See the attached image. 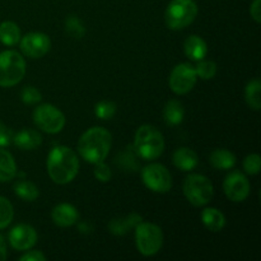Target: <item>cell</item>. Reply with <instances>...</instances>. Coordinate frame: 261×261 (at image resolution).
Returning <instances> with one entry per match:
<instances>
[{
  "mask_svg": "<svg viewBox=\"0 0 261 261\" xmlns=\"http://www.w3.org/2000/svg\"><path fill=\"white\" fill-rule=\"evenodd\" d=\"M47 173L59 185L71 182L78 175L79 160L76 153L65 145L53 148L47 157Z\"/></svg>",
  "mask_w": 261,
  "mask_h": 261,
  "instance_id": "obj_1",
  "label": "cell"
},
{
  "mask_svg": "<svg viewBox=\"0 0 261 261\" xmlns=\"http://www.w3.org/2000/svg\"><path fill=\"white\" fill-rule=\"evenodd\" d=\"M111 144L112 137L109 130L94 126L87 130L81 137L78 142V152L84 161L96 165L106 160Z\"/></svg>",
  "mask_w": 261,
  "mask_h": 261,
  "instance_id": "obj_2",
  "label": "cell"
},
{
  "mask_svg": "<svg viewBox=\"0 0 261 261\" xmlns=\"http://www.w3.org/2000/svg\"><path fill=\"white\" fill-rule=\"evenodd\" d=\"M134 149L143 160H157L165 150L162 133L152 125H142L135 133Z\"/></svg>",
  "mask_w": 261,
  "mask_h": 261,
  "instance_id": "obj_3",
  "label": "cell"
},
{
  "mask_svg": "<svg viewBox=\"0 0 261 261\" xmlns=\"http://www.w3.org/2000/svg\"><path fill=\"white\" fill-rule=\"evenodd\" d=\"M198 10L194 0H171L165 13L166 24L170 30H182L195 20Z\"/></svg>",
  "mask_w": 261,
  "mask_h": 261,
  "instance_id": "obj_4",
  "label": "cell"
},
{
  "mask_svg": "<svg viewBox=\"0 0 261 261\" xmlns=\"http://www.w3.org/2000/svg\"><path fill=\"white\" fill-rule=\"evenodd\" d=\"M25 74V61L19 53L7 50L0 53V87H13Z\"/></svg>",
  "mask_w": 261,
  "mask_h": 261,
  "instance_id": "obj_5",
  "label": "cell"
},
{
  "mask_svg": "<svg viewBox=\"0 0 261 261\" xmlns=\"http://www.w3.org/2000/svg\"><path fill=\"white\" fill-rule=\"evenodd\" d=\"M135 244L140 254L144 256H153L162 249V229L154 223L140 222L135 227Z\"/></svg>",
  "mask_w": 261,
  "mask_h": 261,
  "instance_id": "obj_6",
  "label": "cell"
},
{
  "mask_svg": "<svg viewBox=\"0 0 261 261\" xmlns=\"http://www.w3.org/2000/svg\"><path fill=\"white\" fill-rule=\"evenodd\" d=\"M184 194L194 206H203L212 200L214 194L213 184L206 176L191 173L184 181Z\"/></svg>",
  "mask_w": 261,
  "mask_h": 261,
  "instance_id": "obj_7",
  "label": "cell"
},
{
  "mask_svg": "<svg viewBox=\"0 0 261 261\" xmlns=\"http://www.w3.org/2000/svg\"><path fill=\"white\" fill-rule=\"evenodd\" d=\"M33 122L47 134H58L65 126V116L58 107L45 103L33 111Z\"/></svg>",
  "mask_w": 261,
  "mask_h": 261,
  "instance_id": "obj_8",
  "label": "cell"
},
{
  "mask_svg": "<svg viewBox=\"0 0 261 261\" xmlns=\"http://www.w3.org/2000/svg\"><path fill=\"white\" fill-rule=\"evenodd\" d=\"M142 180L154 193H167L172 188V177L167 168L160 163H150L142 171Z\"/></svg>",
  "mask_w": 261,
  "mask_h": 261,
  "instance_id": "obj_9",
  "label": "cell"
},
{
  "mask_svg": "<svg viewBox=\"0 0 261 261\" xmlns=\"http://www.w3.org/2000/svg\"><path fill=\"white\" fill-rule=\"evenodd\" d=\"M198 75L195 68L188 63L176 65L170 75V88L176 94H186L195 87Z\"/></svg>",
  "mask_w": 261,
  "mask_h": 261,
  "instance_id": "obj_10",
  "label": "cell"
},
{
  "mask_svg": "<svg viewBox=\"0 0 261 261\" xmlns=\"http://www.w3.org/2000/svg\"><path fill=\"white\" fill-rule=\"evenodd\" d=\"M20 41V50L27 58L40 59L51 48V40L42 32L27 33Z\"/></svg>",
  "mask_w": 261,
  "mask_h": 261,
  "instance_id": "obj_11",
  "label": "cell"
},
{
  "mask_svg": "<svg viewBox=\"0 0 261 261\" xmlns=\"http://www.w3.org/2000/svg\"><path fill=\"white\" fill-rule=\"evenodd\" d=\"M223 190L227 198L234 203H241L249 196L250 182L246 176L241 172H231L223 182Z\"/></svg>",
  "mask_w": 261,
  "mask_h": 261,
  "instance_id": "obj_12",
  "label": "cell"
},
{
  "mask_svg": "<svg viewBox=\"0 0 261 261\" xmlns=\"http://www.w3.org/2000/svg\"><path fill=\"white\" fill-rule=\"evenodd\" d=\"M37 242V232L30 224H18L9 232L10 246L18 251H27Z\"/></svg>",
  "mask_w": 261,
  "mask_h": 261,
  "instance_id": "obj_13",
  "label": "cell"
},
{
  "mask_svg": "<svg viewBox=\"0 0 261 261\" xmlns=\"http://www.w3.org/2000/svg\"><path fill=\"white\" fill-rule=\"evenodd\" d=\"M51 218L54 223L59 227H70L75 224L79 219V213L75 206L71 204H58L51 212Z\"/></svg>",
  "mask_w": 261,
  "mask_h": 261,
  "instance_id": "obj_14",
  "label": "cell"
},
{
  "mask_svg": "<svg viewBox=\"0 0 261 261\" xmlns=\"http://www.w3.org/2000/svg\"><path fill=\"white\" fill-rule=\"evenodd\" d=\"M184 51L189 59L194 61H200L208 54V46L200 36L191 35L184 42Z\"/></svg>",
  "mask_w": 261,
  "mask_h": 261,
  "instance_id": "obj_15",
  "label": "cell"
},
{
  "mask_svg": "<svg viewBox=\"0 0 261 261\" xmlns=\"http://www.w3.org/2000/svg\"><path fill=\"white\" fill-rule=\"evenodd\" d=\"M13 142L19 149L33 150L40 147L42 143V137L38 132L32 129H23L13 137Z\"/></svg>",
  "mask_w": 261,
  "mask_h": 261,
  "instance_id": "obj_16",
  "label": "cell"
},
{
  "mask_svg": "<svg viewBox=\"0 0 261 261\" xmlns=\"http://www.w3.org/2000/svg\"><path fill=\"white\" fill-rule=\"evenodd\" d=\"M172 162L176 168L181 171H191L198 166V154L190 148H180L173 153Z\"/></svg>",
  "mask_w": 261,
  "mask_h": 261,
  "instance_id": "obj_17",
  "label": "cell"
},
{
  "mask_svg": "<svg viewBox=\"0 0 261 261\" xmlns=\"http://www.w3.org/2000/svg\"><path fill=\"white\" fill-rule=\"evenodd\" d=\"M201 221L211 232H219L226 226V218L221 211L216 208H205L201 212Z\"/></svg>",
  "mask_w": 261,
  "mask_h": 261,
  "instance_id": "obj_18",
  "label": "cell"
},
{
  "mask_svg": "<svg viewBox=\"0 0 261 261\" xmlns=\"http://www.w3.org/2000/svg\"><path fill=\"white\" fill-rule=\"evenodd\" d=\"M184 116H185V109L180 101L171 99L166 103L165 110H163V119H165L166 124L176 126L182 122Z\"/></svg>",
  "mask_w": 261,
  "mask_h": 261,
  "instance_id": "obj_19",
  "label": "cell"
},
{
  "mask_svg": "<svg viewBox=\"0 0 261 261\" xmlns=\"http://www.w3.org/2000/svg\"><path fill=\"white\" fill-rule=\"evenodd\" d=\"M140 222H142V217L138 214H130L125 218L112 219L109 224V229L111 233L116 234V236H122V234L127 233L129 229L135 228Z\"/></svg>",
  "mask_w": 261,
  "mask_h": 261,
  "instance_id": "obj_20",
  "label": "cell"
},
{
  "mask_svg": "<svg viewBox=\"0 0 261 261\" xmlns=\"http://www.w3.org/2000/svg\"><path fill=\"white\" fill-rule=\"evenodd\" d=\"M209 162L217 170H229L236 165V155L227 149H214L211 153Z\"/></svg>",
  "mask_w": 261,
  "mask_h": 261,
  "instance_id": "obj_21",
  "label": "cell"
},
{
  "mask_svg": "<svg viewBox=\"0 0 261 261\" xmlns=\"http://www.w3.org/2000/svg\"><path fill=\"white\" fill-rule=\"evenodd\" d=\"M17 175V165L8 150L0 149V182H8Z\"/></svg>",
  "mask_w": 261,
  "mask_h": 261,
  "instance_id": "obj_22",
  "label": "cell"
},
{
  "mask_svg": "<svg viewBox=\"0 0 261 261\" xmlns=\"http://www.w3.org/2000/svg\"><path fill=\"white\" fill-rule=\"evenodd\" d=\"M20 31L18 24L10 20H5L0 24V42L7 46H14L19 42Z\"/></svg>",
  "mask_w": 261,
  "mask_h": 261,
  "instance_id": "obj_23",
  "label": "cell"
},
{
  "mask_svg": "<svg viewBox=\"0 0 261 261\" xmlns=\"http://www.w3.org/2000/svg\"><path fill=\"white\" fill-rule=\"evenodd\" d=\"M14 193L24 201H33L40 195L37 186L28 180L17 181L14 184Z\"/></svg>",
  "mask_w": 261,
  "mask_h": 261,
  "instance_id": "obj_24",
  "label": "cell"
},
{
  "mask_svg": "<svg viewBox=\"0 0 261 261\" xmlns=\"http://www.w3.org/2000/svg\"><path fill=\"white\" fill-rule=\"evenodd\" d=\"M260 89L261 83L259 79H254V81L249 82L245 89V99H246L247 105L251 107L255 111H259L261 109V99H260Z\"/></svg>",
  "mask_w": 261,
  "mask_h": 261,
  "instance_id": "obj_25",
  "label": "cell"
},
{
  "mask_svg": "<svg viewBox=\"0 0 261 261\" xmlns=\"http://www.w3.org/2000/svg\"><path fill=\"white\" fill-rule=\"evenodd\" d=\"M14 217L13 205L7 198L0 196V229L5 228L10 224Z\"/></svg>",
  "mask_w": 261,
  "mask_h": 261,
  "instance_id": "obj_26",
  "label": "cell"
},
{
  "mask_svg": "<svg viewBox=\"0 0 261 261\" xmlns=\"http://www.w3.org/2000/svg\"><path fill=\"white\" fill-rule=\"evenodd\" d=\"M65 30L73 38H82L86 33L83 22L75 15H70L65 20Z\"/></svg>",
  "mask_w": 261,
  "mask_h": 261,
  "instance_id": "obj_27",
  "label": "cell"
},
{
  "mask_svg": "<svg viewBox=\"0 0 261 261\" xmlns=\"http://www.w3.org/2000/svg\"><path fill=\"white\" fill-rule=\"evenodd\" d=\"M195 71L199 78L203 79V81H209V79H213L216 76L217 65L213 61L200 60L198 65H196Z\"/></svg>",
  "mask_w": 261,
  "mask_h": 261,
  "instance_id": "obj_28",
  "label": "cell"
},
{
  "mask_svg": "<svg viewBox=\"0 0 261 261\" xmlns=\"http://www.w3.org/2000/svg\"><path fill=\"white\" fill-rule=\"evenodd\" d=\"M94 114L101 120H110L116 114V105L111 101H101L94 107Z\"/></svg>",
  "mask_w": 261,
  "mask_h": 261,
  "instance_id": "obj_29",
  "label": "cell"
},
{
  "mask_svg": "<svg viewBox=\"0 0 261 261\" xmlns=\"http://www.w3.org/2000/svg\"><path fill=\"white\" fill-rule=\"evenodd\" d=\"M20 98L25 105H36L42 99V94L35 87H24L20 93Z\"/></svg>",
  "mask_w": 261,
  "mask_h": 261,
  "instance_id": "obj_30",
  "label": "cell"
},
{
  "mask_svg": "<svg viewBox=\"0 0 261 261\" xmlns=\"http://www.w3.org/2000/svg\"><path fill=\"white\" fill-rule=\"evenodd\" d=\"M244 170L249 175H257L260 172V155L256 153L247 155L244 160Z\"/></svg>",
  "mask_w": 261,
  "mask_h": 261,
  "instance_id": "obj_31",
  "label": "cell"
},
{
  "mask_svg": "<svg viewBox=\"0 0 261 261\" xmlns=\"http://www.w3.org/2000/svg\"><path fill=\"white\" fill-rule=\"evenodd\" d=\"M111 170H110L109 166L102 161V162L96 163V167H94V177L97 178L101 182H107V181L111 180Z\"/></svg>",
  "mask_w": 261,
  "mask_h": 261,
  "instance_id": "obj_32",
  "label": "cell"
},
{
  "mask_svg": "<svg viewBox=\"0 0 261 261\" xmlns=\"http://www.w3.org/2000/svg\"><path fill=\"white\" fill-rule=\"evenodd\" d=\"M13 137H14V134H13L12 129H9L7 125L0 121V147L9 145L13 142Z\"/></svg>",
  "mask_w": 261,
  "mask_h": 261,
  "instance_id": "obj_33",
  "label": "cell"
},
{
  "mask_svg": "<svg viewBox=\"0 0 261 261\" xmlns=\"http://www.w3.org/2000/svg\"><path fill=\"white\" fill-rule=\"evenodd\" d=\"M20 261H45L46 256L41 251H28L19 257Z\"/></svg>",
  "mask_w": 261,
  "mask_h": 261,
  "instance_id": "obj_34",
  "label": "cell"
},
{
  "mask_svg": "<svg viewBox=\"0 0 261 261\" xmlns=\"http://www.w3.org/2000/svg\"><path fill=\"white\" fill-rule=\"evenodd\" d=\"M250 14L256 23L261 22V0H254L250 7Z\"/></svg>",
  "mask_w": 261,
  "mask_h": 261,
  "instance_id": "obj_35",
  "label": "cell"
},
{
  "mask_svg": "<svg viewBox=\"0 0 261 261\" xmlns=\"http://www.w3.org/2000/svg\"><path fill=\"white\" fill-rule=\"evenodd\" d=\"M8 254H7V245H5L4 239L0 236V261L7 259Z\"/></svg>",
  "mask_w": 261,
  "mask_h": 261,
  "instance_id": "obj_36",
  "label": "cell"
}]
</instances>
